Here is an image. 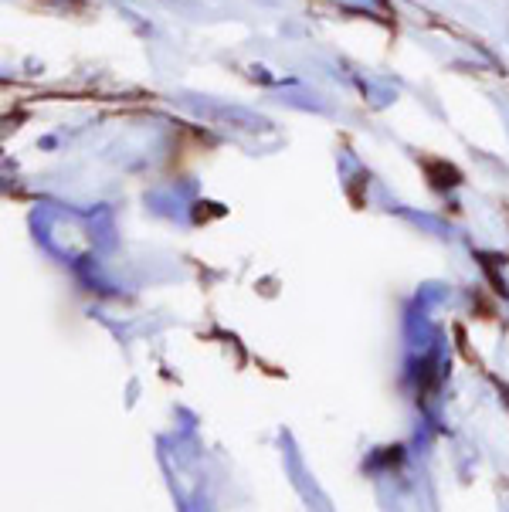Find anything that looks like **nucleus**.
I'll return each instance as SVG.
<instances>
[{"mask_svg": "<svg viewBox=\"0 0 509 512\" xmlns=\"http://www.w3.org/2000/svg\"><path fill=\"white\" fill-rule=\"evenodd\" d=\"M191 106H197V102H191ZM204 112V116H211V119H221V123H231V126H238V129H252V133H258V129H265L269 123H265L262 116H252V112H245V109H235V106H197Z\"/></svg>", "mask_w": 509, "mask_h": 512, "instance_id": "obj_1", "label": "nucleus"}]
</instances>
